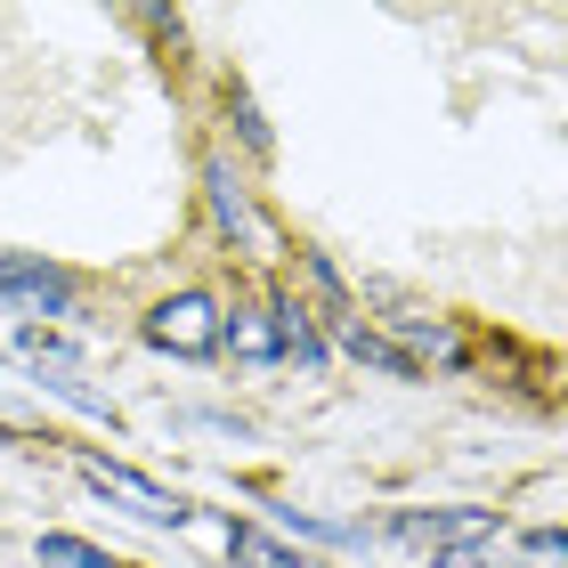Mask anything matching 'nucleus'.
I'll list each match as a JSON object with an SVG mask.
<instances>
[{
    "instance_id": "1",
    "label": "nucleus",
    "mask_w": 568,
    "mask_h": 568,
    "mask_svg": "<svg viewBox=\"0 0 568 568\" xmlns=\"http://www.w3.org/2000/svg\"><path fill=\"white\" fill-rule=\"evenodd\" d=\"M496 528H504L496 511H471V504H455V511H390V520H382V536H390V545H415V552H438V560L479 552Z\"/></svg>"
},
{
    "instance_id": "2",
    "label": "nucleus",
    "mask_w": 568,
    "mask_h": 568,
    "mask_svg": "<svg viewBox=\"0 0 568 568\" xmlns=\"http://www.w3.org/2000/svg\"><path fill=\"white\" fill-rule=\"evenodd\" d=\"M220 317H227V308L212 293H171V301L146 308L139 333H146L154 349H171V357H212L220 349Z\"/></svg>"
},
{
    "instance_id": "3",
    "label": "nucleus",
    "mask_w": 568,
    "mask_h": 568,
    "mask_svg": "<svg viewBox=\"0 0 568 568\" xmlns=\"http://www.w3.org/2000/svg\"><path fill=\"white\" fill-rule=\"evenodd\" d=\"M82 479L98 487L106 504H122L131 520H146V528H187V504L171 496V487H154V479H139L131 463H106V455H82Z\"/></svg>"
},
{
    "instance_id": "4",
    "label": "nucleus",
    "mask_w": 568,
    "mask_h": 568,
    "mask_svg": "<svg viewBox=\"0 0 568 568\" xmlns=\"http://www.w3.org/2000/svg\"><path fill=\"white\" fill-rule=\"evenodd\" d=\"M390 333H398V357H406V366H471V333H463V325H447V317H423V308H406V317H390Z\"/></svg>"
},
{
    "instance_id": "5",
    "label": "nucleus",
    "mask_w": 568,
    "mask_h": 568,
    "mask_svg": "<svg viewBox=\"0 0 568 568\" xmlns=\"http://www.w3.org/2000/svg\"><path fill=\"white\" fill-rule=\"evenodd\" d=\"M0 301H33L49 317L73 308V276L58 261H33V252H0Z\"/></svg>"
},
{
    "instance_id": "6",
    "label": "nucleus",
    "mask_w": 568,
    "mask_h": 568,
    "mask_svg": "<svg viewBox=\"0 0 568 568\" xmlns=\"http://www.w3.org/2000/svg\"><path fill=\"white\" fill-rule=\"evenodd\" d=\"M203 195H212V220H220V236H236L244 252H268V220L252 212L244 179L227 171V163H203Z\"/></svg>"
},
{
    "instance_id": "7",
    "label": "nucleus",
    "mask_w": 568,
    "mask_h": 568,
    "mask_svg": "<svg viewBox=\"0 0 568 568\" xmlns=\"http://www.w3.org/2000/svg\"><path fill=\"white\" fill-rule=\"evenodd\" d=\"M220 349H236L244 357V366H276V357H284V333H276V308H227V317H220Z\"/></svg>"
},
{
    "instance_id": "8",
    "label": "nucleus",
    "mask_w": 568,
    "mask_h": 568,
    "mask_svg": "<svg viewBox=\"0 0 568 568\" xmlns=\"http://www.w3.org/2000/svg\"><path fill=\"white\" fill-rule=\"evenodd\" d=\"M333 342H342L349 357H366L374 374H390V382H415V366H406V357H398V342H382V333H374L366 317H349V308H342V317H333Z\"/></svg>"
},
{
    "instance_id": "9",
    "label": "nucleus",
    "mask_w": 568,
    "mask_h": 568,
    "mask_svg": "<svg viewBox=\"0 0 568 568\" xmlns=\"http://www.w3.org/2000/svg\"><path fill=\"white\" fill-rule=\"evenodd\" d=\"M227 552H236V568H317V560H301L293 545H276L268 528H227Z\"/></svg>"
},
{
    "instance_id": "10",
    "label": "nucleus",
    "mask_w": 568,
    "mask_h": 568,
    "mask_svg": "<svg viewBox=\"0 0 568 568\" xmlns=\"http://www.w3.org/2000/svg\"><path fill=\"white\" fill-rule=\"evenodd\" d=\"M268 308H276L284 357H301V366H325V342H317V325H308V308H301V301H268Z\"/></svg>"
},
{
    "instance_id": "11",
    "label": "nucleus",
    "mask_w": 568,
    "mask_h": 568,
    "mask_svg": "<svg viewBox=\"0 0 568 568\" xmlns=\"http://www.w3.org/2000/svg\"><path fill=\"white\" fill-rule=\"evenodd\" d=\"M33 560H41V568H122L114 552L82 545V536H41V545H33Z\"/></svg>"
},
{
    "instance_id": "12",
    "label": "nucleus",
    "mask_w": 568,
    "mask_h": 568,
    "mask_svg": "<svg viewBox=\"0 0 568 568\" xmlns=\"http://www.w3.org/2000/svg\"><path fill=\"white\" fill-rule=\"evenodd\" d=\"M447 568H504V560H487V552H455Z\"/></svg>"
}]
</instances>
